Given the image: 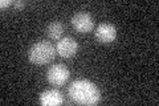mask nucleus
<instances>
[{
    "mask_svg": "<svg viewBox=\"0 0 159 106\" xmlns=\"http://www.w3.org/2000/svg\"><path fill=\"white\" fill-rule=\"evenodd\" d=\"M78 44L73 37H62L58 40L56 50L58 53V56H61L64 58H70L77 53Z\"/></svg>",
    "mask_w": 159,
    "mask_h": 106,
    "instance_id": "obj_6",
    "label": "nucleus"
},
{
    "mask_svg": "<svg viewBox=\"0 0 159 106\" xmlns=\"http://www.w3.org/2000/svg\"><path fill=\"white\" fill-rule=\"evenodd\" d=\"M96 39L98 43L101 44H110L113 43L117 37V29L113 24H109V23H103V24H99L96 32Z\"/></svg>",
    "mask_w": 159,
    "mask_h": 106,
    "instance_id": "obj_5",
    "label": "nucleus"
},
{
    "mask_svg": "<svg viewBox=\"0 0 159 106\" xmlns=\"http://www.w3.org/2000/svg\"><path fill=\"white\" fill-rule=\"evenodd\" d=\"M69 97L80 105H96L101 99V92L94 82L89 80H76L69 86Z\"/></svg>",
    "mask_w": 159,
    "mask_h": 106,
    "instance_id": "obj_1",
    "label": "nucleus"
},
{
    "mask_svg": "<svg viewBox=\"0 0 159 106\" xmlns=\"http://www.w3.org/2000/svg\"><path fill=\"white\" fill-rule=\"evenodd\" d=\"M15 7H16V9H21L24 7V2H20V0L15 2Z\"/></svg>",
    "mask_w": 159,
    "mask_h": 106,
    "instance_id": "obj_10",
    "label": "nucleus"
},
{
    "mask_svg": "<svg viewBox=\"0 0 159 106\" xmlns=\"http://www.w3.org/2000/svg\"><path fill=\"white\" fill-rule=\"evenodd\" d=\"M69 76H70V72H69V69L65 65L54 64L48 69L47 80L49 84L54 85V86H61L69 80Z\"/></svg>",
    "mask_w": 159,
    "mask_h": 106,
    "instance_id": "obj_3",
    "label": "nucleus"
},
{
    "mask_svg": "<svg viewBox=\"0 0 159 106\" xmlns=\"http://www.w3.org/2000/svg\"><path fill=\"white\" fill-rule=\"evenodd\" d=\"M64 102L62 94L56 89H48L40 94V104L44 106H58Z\"/></svg>",
    "mask_w": 159,
    "mask_h": 106,
    "instance_id": "obj_7",
    "label": "nucleus"
},
{
    "mask_svg": "<svg viewBox=\"0 0 159 106\" xmlns=\"http://www.w3.org/2000/svg\"><path fill=\"white\" fill-rule=\"evenodd\" d=\"M64 33V25L60 21H53L47 27V35L52 40H58Z\"/></svg>",
    "mask_w": 159,
    "mask_h": 106,
    "instance_id": "obj_8",
    "label": "nucleus"
},
{
    "mask_svg": "<svg viewBox=\"0 0 159 106\" xmlns=\"http://www.w3.org/2000/svg\"><path fill=\"white\" fill-rule=\"evenodd\" d=\"M11 4H13L12 0H2V2H0V7H2V8H4V7H9Z\"/></svg>",
    "mask_w": 159,
    "mask_h": 106,
    "instance_id": "obj_9",
    "label": "nucleus"
},
{
    "mask_svg": "<svg viewBox=\"0 0 159 106\" xmlns=\"http://www.w3.org/2000/svg\"><path fill=\"white\" fill-rule=\"evenodd\" d=\"M72 25L80 33H88L90 32L94 27L93 17L86 12H77L72 17Z\"/></svg>",
    "mask_w": 159,
    "mask_h": 106,
    "instance_id": "obj_4",
    "label": "nucleus"
},
{
    "mask_svg": "<svg viewBox=\"0 0 159 106\" xmlns=\"http://www.w3.org/2000/svg\"><path fill=\"white\" fill-rule=\"evenodd\" d=\"M56 52L57 50L54 49V47L48 43V41H39V43H34L31 49L28 52V58L29 61L34 65H45L49 64L56 56Z\"/></svg>",
    "mask_w": 159,
    "mask_h": 106,
    "instance_id": "obj_2",
    "label": "nucleus"
}]
</instances>
